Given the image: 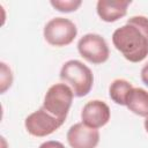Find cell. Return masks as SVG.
<instances>
[{
    "mask_svg": "<svg viewBox=\"0 0 148 148\" xmlns=\"http://www.w3.org/2000/svg\"><path fill=\"white\" fill-rule=\"evenodd\" d=\"M113 46L131 62H140L148 56V18L142 15L132 16L126 24L112 34Z\"/></svg>",
    "mask_w": 148,
    "mask_h": 148,
    "instance_id": "cell-1",
    "label": "cell"
},
{
    "mask_svg": "<svg viewBox=\"0 0 148 148\" xmlns=\"http://www.w3.org/2000/svg\"><path fill=\"white\" fill-rule=\"evenodd\" d=\"M143 125H145V130H146V132L148 133V116H147V117H145V121H143Z\"/></svg>",
    "mask_w": 148,
    "mask_h": 148,
    "instance_id": "cell-16",
    "label": "cell"
},
{
    "mask_svg": "<svg viewBox=\"0 0 148 148\" xmlns=\"http://www.w3.org/2000/svg\"><path fill=\"white\" fill-rule=\"evenodd\" d=\"M140 75H141V80H142V82L148 87V62H146V64L143 65Z\"/></svg>",
    "mask_w": 148,
    "mask_h": 148,
    "instance_id": "cell-15",
    "label": "cell"
},
{
    "mask_svg": "<svg viewBox=\"0 0 148 148\" xmlns=\"http://www.w3.org/2000/svg\"><path fill=\"white\" fill-rule=\"evenodd\" d=\"M38 148H65V146L60 142V141H56V140H49L43 142Z\"/></svg>",
    "mask_w": 148,
    "mask_h": 148,
    "instance_id": "cell-14",
    "label": "cell"
},
{
    "mask_svg": "<svg viewBox=\"0 0 148 148\" xmlns=\"http://www.w3.org/2000/svg\"><path fill=\"white\" fill-rule=\"evenodd\" d=\"M131 0H98L96 5L97 15L104 22H116L127 14Z\"/></svg>",
    "mask_w": 148,
    "mask_h": 148,
    "instance_id": "cell-9",
    "label": "cell"
},
{
    "mask_svg": "<svg viewBox=\"0 0 148 148\" xmlns=\"http://www.w3.org/2000/svg\"><path fill=\"white\" fill-rule=\"evenodd\" d=\"M43 35L50 45L61 47L69 45L74 40L77 35V28L69 18L54 17L45 24Z\"/></svg>",
    "mask_w": 148,
    "mask_h": 148,
    "instance_id": "cell-4",
    "label": "cell"
},
{
    "mask_svg": "<svg viewBox=\"0 0 148 148\" xmlns=\"http://www.w3.org/2000/svg\"><path fill=\"white\" fill-rule=\"evenodd\" d=\"M125 106L140 117L148 116V91L140 87H133L126 97Z\"/></svg>",
    "mask_w": 148,
    "mask_h": 148,
    "instance_id": "cell-10",
    "label": "cell"
},
{
    "mask_svg": "<svg viewBox=\"0 0 148 148\" xmlns=\"http://www.w3.org/2000/svg\"><path fill=\"white\" fill-rule=\"evenodd\" d=\"M77 51L87 61L99 65L109 59L110 50L106 40L98 34H86L77 42Z\"/></svg>",
    "mask_w": 148,
    "mask_h": 148,
    "instance_id": "cell-5",
    "label": "cell"
},
{
    "mask_svg": "<svg viewBox=\"0 0 148 148\" xmlns=\"http://www.w3.org/2000/svg\"><path fill=\"white\" fill-rule=\"evenodd\" d=\"M66 138L72 148H96L99 142V132L81 121L69 127Z\"/></svg>",
    "mask_w": 148,
    "mask_h": 148,
    "instance_id": "cell-8",
    "label": "cell"
},
{
    "mask_svg": "<svg viewBox=\"0 0 148 148\" xmlns=\"http://www.w3.org/2000/svg\"><path fill=\"white\" fill-rule=\"evenodd\" d=\"M60 80L68 84L74 96L83 97L88 95L94 84V75L91 69L82 61L72 59L66 61L60 69Z\"/></svg>",
    "mask_w": 148,
    "mask_h": 148,
    "instance_id": "cell-2",
    "label": "cell"
},
{
    "mask_svg": "<svg viewBox=\"0 0 148 148\" xmlns=\"http://www.w3.org/2000/svg\"><path fill=\"white\" fill-rule=\"evenodd\" d=\"M13 83V73L12 69L7 66L6 62H0V92L5 94L7 89L10 88Z\"/></svg>",
    "mask_w": 148,
    "mask_h": 148,
    "instance_id": "cell-13",
    "label": "cell"
},
{
    "mask_svg": "<svg viewBox=\"0 0 148 148\" xmlns=\"http://www.w3.org/2000/svg\"><path fill=\"white\" fill-rule=\"evenodd\" d=\"M133 88L132 83L125 79H116L109 87L110 98L118 105H125L128 91Z\"/></svg>",
    "mask_w": 148,
    "mask_h": 148,
    "instance_id": "cell-11",
    "label": "cell"
},
{
    "mask_svg": "<svg viewBox=\"0 0 148 148\" xmlns=\"http://www.w3.org/2000/svg\"><path fill=\"white\" fill-rule=\"evenodd\" d=\"M64 123L65 120L52 116L42 106L25 118L24 127L30 135L43 138L56 132L60 126H62Z\"/></svg>",
    "mask_w": 148,
    "mask_h": 148,
    "instance_id": "cell-6",
    "label": "cell"
},
{
    "mask_svg": "<svg viewBox=\"0 0 148 148\" xmlns=\"http://www.w3.org/2000/svg\"><path fill=\"white\" fill-rule=\"evenodd\" d=\"M73 97L74 92L68 84L54 83L47 89L44 96L43 108L52 116L65 120L72 106Z\"/></svg>",
    "mask_w": 148,
    "mask_h": 148,
    "instance_id": "cell-3",
    "label": "cell"
},
{
    "mask_svg": "<svg viewBox=\"0 0 148 148\" xmlns=\"http://www.w3.org/2000/svg\"><path fill=\"white\" fill-rule=\"evenodd\" d=\"M111 117L109 105L101 99H92L84 104L81 111V120L91 128H101L105 126Z\"/></svg>",
    "mask_w": 148,
    "mask_h": 148,
    "instance_id": "cell-7",
    "label": "cell"
},
{
    "mask_svg": "<svg viewBox=\"0 0 148 148\" xmlns=\"http://www.w3.org/2000/svg\"><path fill=\"white\" fill-rule=\"evenodd\" d=\"M51 6L61 13H72L75 12L81 5V0H51Z\"/></svg>",
    "mask_w": 148,
    "mask_h": 148,
    "instance_id": "cell-12",
    "label": "cell"
}]
</instances>
